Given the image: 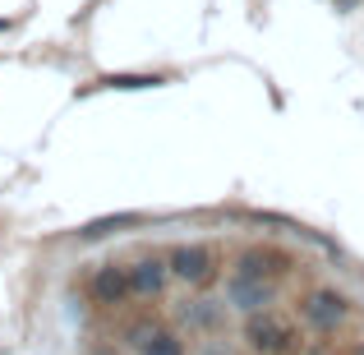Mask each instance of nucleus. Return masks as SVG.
Instances as JSON below:
<instances>
[{
    "instance_id": "f03ea898",
    "label": "nucleus",
    "mask_w": 364,
    "mask_h": 355,
    "mask_svg": "<svg viewBox=\"0 0 364 355\" xmlns=\"http://www.w3.org/2000/svg\"><path fill=\"white\" fill-rule=\"evenodd\" d=\"M166 267L180 277V282H189V286H203V282H213V254H208L203 245H180V249H171V258H166Z\"/></svg>"
},
{
    "instance_id": "1a4fd4ad",
    "label": "nucleus",
    "mask_w": 364,
    "mask_h": 355,
    "mask_svg": "<svg viewBox=\"0 0 364 355\" xmlns=\"http://www.w3.org/2000/svg\"><path fill=\"white\" fill-rule=\"evenodd\" d=\"M143 355H185V341H180L176 332H152Z\"/></svg>"
},
{
    "instance_id": "423d86ee",
    "label": "nucleus",
    "mask_w": 364,
    "mask_h": 355,
    "mask_svg": "<svg viewBox=\"0 0 364 355\" xmlns=\"http://www.w3.org/2000/svg\"><path fill=\"white\" fill-rule=\"evenodd\" d=\"M226 295H231L235 309H249V314H254V309H263V304L272 300V282H258V277H240V272H235Z\"/></svg>"
},
{
    "instance_id": "7ed1b4c3",
    "label": "nucleus",
    "mask_w": 364,
    "mask_h": 355,
    "mask_svg": "<svg viewBox=\"0 0 364 355\" xmlns=\"http://www.w3.org/2000/svg\"><path fill=\"white\" fill-rule=\"evenodd\" d=\"M124 295H134L129 291V267H120V263H102L97 267V277H92V300L97 304H120Z\"/></svg>"
},
{
    "instance_id": "9b49d317",
    "label": "nucleus",
    "mask_w": 364,
    "mask_h": 355,
    "mask_svg": "<svg viewBox=\"0 0 364 355\" xmlns=\"http://www.w3.org/2000/svg\"><path fill=\"white\" fill-rule=\"evenodd\" d=\"M185 323H194V328H213V323H217V309H213V300H189V309H185Z\"/></svg>"
},
{
    "instance_id": "6e6552de",
    "label": "nucleus",
    "mask_w": 364,
    "mask_h": 355,
    "mask_svg": "<svg viewBox=\"0 0 364 355\" xmlns=\"http://www.w3.org/2000/svg\"><path fill=\"white\" fill-rule=\"evenodd\" d=\"M134 222H139V217H134V213H120V217H102V222L83 226V240H102V235L120 231V226H134Z\"/></svg>"
},
{
    "instance_id": "9d476101",
    "label": "nucleus",
    "mask_w": 364,
    "mask_h": 355,
    "mask_svg": "<svg viewBox=\"0 0 364 355\" xmlns=\"http://www.w3.org/2000/svg\"><path fill=\"white\" fill-rule=\"evenodd\" d=\"M102 83H107V88H157V74H107V79H102Z\"/></svg>"
},
{
    "instance_id": "0eeeda50",
    "label": "nucleus",
    "mask_w": 364,
    "mask_h": 355,
    "mask_svg": "<svg viewBox=\"0 0 364 355\" xmlns=\"http://www.w3.org/2000/svg\"><path fill=\"white\" fill-rule=\"evenodd\" d=\"M240 277H258V282H267V277L286 272V258L272 254V249H249V254L240 258V267H235Z\"/></svg>"
},
{
    "instance_id": "39448f33",
    "label": "nucleus",
    "mask_w": 364,
    "mask_h": 355,
    "mask_svg": "<svg viewBox=\"0 0 364 355\" xmlns=\"http://www.w3.org/2000/svg\"><path fill=\"white\" fill-rule=\"evenodd\" d=\"M166 277H171V267L161 263V258H139V263L129 267V291L152 300V295L166 291Z\"/></svg>"
},
{
    "instance_id": "20e7f679",
    "label": "nucleus",
    "mask_w": 364,
    "mask_h": 355,
    "mask_svg": "<svg viewBox=\"0 0 364 355\" xmlns=\"http://www.w3.org/2000/svg\"><path fill=\"white\" fill-rule=\"evenodd\" d=\"M346 314L350 309H346V300H341L337 291H314V295H304V319H309L314 328H323V332L337 328Z\"/></svg>"
},
{
    "instance_id": "4468645a",
    "label": "nucleus",
    "mask_w": 364,
    "mask_h": 355,
    "mask_svg": "<svg viewBox=\"0 0 364 355\" xmlns=\"http://www.w3.org/2000/svg\"><path fill=\"white\" fill-rule=\"evenodd\" d=\"M360 355H364V346H360Z\"/></svg>"
},
{
    "instance_id": "ddd939ff",
    "label": "nucleus",
    "mask_w": 364,
    "mask_h": 355,
    "mask_svg": "<svg viewBox=\"0 0 364 355\" xmlns=\"http://www.w3.org/2000/svg\"><path fill=\"white\" fill-rule=\"evenodd\" d=\"M0 28H5V18H0Z\"/></svg>"
},
{
    "instance_id": "f8f14e48",
    "label": "nucleus",
    "mask_w": 364,
    "mask_h": 355,
    "mask_svg": "<svg viewBox=\"0 0 364 355\" xmlns=\"http://www.w3.org/2000/svg\"><path fill=\"white\" fill-rule=\"evenodd\" d=\"M203 355H226V351H217V346H208V351H203Z\"/></svg>"
},
{
    "instance_id": "f257e3e1",
    "label": "nucleus",
    "mask_w": 364,
    "mask_h": 355,
    "mask_svg": "<svg viewBox=\"0 0 364 355\" xmlns=\"http://www.w3.org/2000/svg\"><path fill=\"white\" fill-rule=\"evenodd\" d=\"M245 341H249V351H254V355H286L295 337H291V328H286L282 319L254 309V319L245 323Z\"/></svg>"
}]
</instances>
